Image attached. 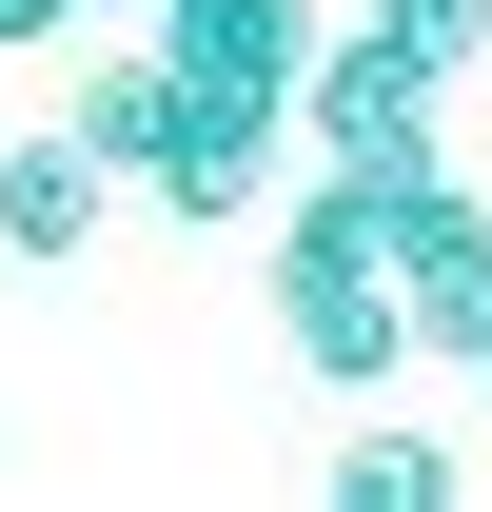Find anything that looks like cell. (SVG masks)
<instances>
[{
  "mask_svg": "<svg viewBox=\"0 0 492 512\" xmlns=\"http://www.w3.org/2000/svg\"><path fill=\"white\" fill-rule=\"evenodd\" d=\"M60 20H79V0H0V40H60Z\"/></svg>",
  "mask_w": 492,
  "mask_h": 512,
  "instance_id": "30bf717a",
  "label": "cell"
},
{
  "mask_svg": "<svg viewBox=\"0 0 492 512\" xmlns=\"http://www.w3.org/2000/svg\"><path fill=\"white\" fill-rule=\"evenodd\" d=\"M79 20H158V0H79Z\"/></svg>",
  "mask_w": 492,
  "mask_h": 512,
  "instance_id": "8fae6325",
  "label": "cell"
},
{
  "mask_svg": "<svg viewBox=\"0 0 492 512\" xmlns=\"http://www.w3.org/2000/svg\"><path fill=\"white\" fill-rule=\"evenodd\" d=\"M315 493H335V512H453V453H433L414 414H374V394H355V434H335Z\"/></svg>",
  "mask_w": 492,
  "mask_h": 512,
  "instance_id": "ba28073f",
  "label": "cell"
},
{
  "mask_svg": "<svg viewBox=\"0 0 492 512\" xmlns=\"http://www.w3.org/2000/svg\"><path fill=\"white\" fill-rule=\"evenodd\" d=\"M60 119L99 138L119 178H158V158H178V119H197V79H178V40H138V60H79V99H60Z\"/></svg>",
  "mask_w": 492,
  "mask_h": 512,
  "instance_id": "52a82bcc",
  "label": "cell"
},
{
  "mask_svg": "<svg viewBox=\"0 0 492 512\" xmlns=\"http://www.w3.org/2000/svg\"><path fill=\"white\" fill-rule=\"evenodd\" d=\"M296 138H315V119H296V79H197L178 158H158L138 197H158V217H197V237H237V217H276V197H296V178H276Z\"/></svg>",
  "mask_w": 492,
  "mask_h": 512,
  "instance_id": "6da1fadb",
  "label": "cell"
},
{
  "mask_svg": "<svg viewBox=\"0 0 492 512\" xmlns=\"http://www.w3.org/2000/svg\"><path fill=\"white\" fill-rule=\"evenodd\" d=\"M473 394H492V355H473Z\"/></svg>",
  "mask_w": 492,
  "mask_h": 512,
  "instance_id": "7c38bea8",
  "label": "cell"
},
{
  "mask_svg": "<svg viewBox=\"0 0 492 512\" xmlns=\"http://www.w3.org/2000/svg\"><path fill=\"white\" fill-rule=\"evenodd\" d=\"M158 40H178V79H315V0H158Z\"/></svg>",
  "mask_w": 492,
  "mask_h": 512,
  "instance_id": "8992f818",
  "label": "cell"
},
{
  "mask_svg": "<svg viewBox=\"0 0 492 512\" xmlns=\"http://www.w3.org/2000/svg\"><path fill=\"white\" fill-rule=\"evenodd\" d=\"M99 197H119V158H99L79 119L0 138V256H79V237H99Z\"/></svg>",
  "mask_w": 492,
  "mask_h": 512,
  "instance_id": "5b68a950",
  "label": "cell"
},
{
  "mask_svg": "<svg viewBox=\"0 0 492 512\" xmlns=\"http://www.w3.org/2000/svg\"><path fill=\"white\" fill-rule=\"evenodd\" d=\"M276 335H296V355H315V375H335V394H394V375H414V355H433L394 276H296V296H276Z\"/></svg>",
  "mask_w": 492,
  "mask_h": 512,
  "instance_id": "277c9868",
  "label": "cell"
},
{
  "mask_svg": "<svg viewBox=\"0 0 492 512\" xmlns=\"http://www.w3.org/2000/svg\"><path fill=\"white\" fill-rule=\"evenodd\" d=\"M433 99H453V79H433V60H394L374 20H335V40H315V79H296L315 158H355V178H433Z\"/></svg>",
  "mask_w": 492,
  "mask_h": 512,
  "instance_id": "7a4b0ae2",
  "label": "cell"
},
{
  "mask_svg": "<svg viewBox=\"0 0 492 512\" xmlns=\"http://www.w3.org/2000/svg\"><path fill=\"white\" fill-rule=\"evenodd\" d=\"M374 40L433 60V79H492V0H374Z\"/></svg>",
  "mask_w": 492,
  "mask_h": 512,
  "instance_id": "9c48e42d",
  "label": "cell"
},
{
  "mask_svg": "<svg viewBox=\"0 0 492 512\" xmlns=\"http://www.w3.org/2000/svg\"><path fill=\"white\" fill-rule=\"evenodd\" d=\"M394 296L433 355H492V197L473 178H394Z\"/></svg>",
  "mask_w": 492,
  "mask_h": 512,
  "instance_id": "3957f363",
  "label": "cell"
}]
</instances>
